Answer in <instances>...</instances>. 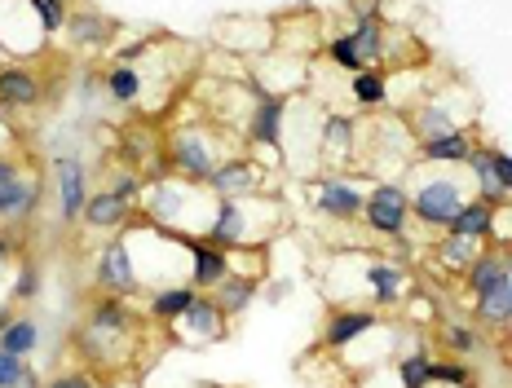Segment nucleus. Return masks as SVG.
Wrapping results in <instances>:
<instances>
[{
  "label": "nucleus",
  "mask_w": 512,
  "mask_h": 388,
  "mask_svg": "<svg viewBox=\"0 0 512 388\" xmlns=\"http://www.w3.org/2000/svg\"><path fill=\"white\" fill-rule=\"evenodd\" d=\"M376 327H380L376 309L336 305L332 314L323 318V336H318V349H323V353H345V349H354L362 336H371Z\"/></svg>",
  "instance_id": "obj_11"
},
{
  "label": "nucleus",
  "mask_w": 512,
  "mask_h": 388,
  "mask_svg": "<svg viewBox=\"0 0 512 388\" xmlns=\"http://www.w3.org/2000/svg\"><path fill=\"white\" fill-rule=\"evenodd\" d=\"M0 349L5 353H18V358H31L40 349V327L36 318H9L0 327Z\"/></svg>",
  "instance_id": "obj_30"
},
{
  "label": "nucleus",
  "mask_w": 512,
  "mask_h": 388,
  "mask_svg": "<svg viewBox=\"0 0 512 388\" xmlns=\"http://www.w3.org/2000/svg\"><path fill=\"white\" fill-rule=\"evenodd\" d=\"M442 234H460V239H477V243H495V208L482 199H464V208L455 212V221Z\"/></svg>",
  "instance_id": "obj_23"
},
{
  "label": "nucleus",
  "mask_w": 512,
  "mask_h": 388,
  "mask_svg": "<svg viewBox=\"0 0 512 388\" xmlns=\"http://www.w3.org/2000/svg\"><path fill=\"white\" fill-rule=\"evenodd\" d=\"M482 247L486 243H477V239H460V234H442L433 247V261L446 269V274H460L464 278V269L482 256Z\"/></svg>",
  "instance_id": "obj_29"
},
{
  "label": "nucleus",
  "mask_w": 512,
  "mask_h": 388,
  "mask_svg": "<svg viewBox=\"0 0 512 388\" xmlns=\"http://www.w3.org/2000/svg\"><path fill=\"white\" fill-rule=\"evenodd\" d=\"M53 172H58V217L62 225H76L84 217V203H89V168H84L80 155H58L53 159Z\"/></svg>",
  "instance_id": "obj_14"
},
{
  "label": "nucleus",
  "mask_w": 512,
  "mask_h": 388,
  "mask_svg": "<svg viewBox=\"0 0 512 388\" xmlns=\"http://www.w3.org/2000/svg\"><path fill=\"white\" fill-rule=\"evenodd\" d=\"M371 190V186H367ZM367 190L358 186L354 177H340V172H327L309 186V203H314L318 217L327 221H362V208H367Z\"/></svg>",
  "instance_id": "obj_8"
},
{
  "label": "nucleus",
  "mask_w": 512,
  "mask_h": 388,
  "mask_svg": "<svg viewBox=\"0 0 512 388\" xmlns=\"http://www.w3.org/2000/svg\"><path fill=\"white\" fill-rule=\"evenodd\" d=\"M133 340H137V318H133V309H128V296L102 291V296L89 305L84 327L76 331V349L93 366H115V362H124L115 349H120V344H133Z\"/></svg>",
  "instance_id": "obj_1"
},
{
  "label": "nucleus",
  "mask_w": 512,
  "mask_h": 388,
  "mask_svg": "<svg viewBox=\"0 0 512 388\" xmlns=\"http://www.w3.org/2000/svg\"><path fill=\"white\" fill-rule=\"evenodd\" d=\"M464 168L473 172V181H477V199H482V203H490V208H499V203H508L504 186H499V181H495V146L477 142Z\"/></svg>",
  "instance_id": "obj_27"
},
{
  "label": "nucleus",
  "mask_w": 512,
  "mask_h": 388,
  "mask_svg": "<svg viewBox=\"0 0 512 388\" xmlns=\"http://www.w3.org/2000/svg\"><path fill=\"white\" fill-rule=\"evenodd\" d=\"M199 291L190 283H164V287H151V300H146V314L155 322H164V327H173V322L186 314L190 305H195Z\"/></svg>",
  "instance_id": "obj_24"
},
{
  "label": "nucleus",
  "mask_w": 512,
  "mask_h": 388,
  "mask_svg": "<svg viewBox=\"0 0 512 388\" xmlns=\"http://www.w3.org/2000/svg\"><path fill=\"white\" fill-rule=\"evenodd\" d=\"M437 340H442V349L446 353H451V358H477V353H482V331H477L473 327V322H446V327H442V336H437Z\"/></svg>",
  "instance_id": "obj_33"
},
{
  "label": "nucleus",
  "mask_w": 512,
  "mask_h": 388,
  "mask_svg": "<svg viewBox=\"0 0 512 388\" xmlns=\"http://www.w3.org/2000/svg\"><path fill=\"white\" fill-rule=\"evenodd\" d=\"M27 5H31V14H36L40 31H45V40L62 36V27H67V18H71L67 0H27Z\"/></svg>",
  "instance_id": "obj_35"
},
{
  "label": "nucleus",
  "mask_w": 512,
  "mask_h": 388,
  "mask_svg": "<svg viewBox=\"0 0 512 388\" xmlns=\"http://www.w3.org/2000/svg\"><path fill=\"white\" fill-rule=\"evenodd\" d=\"M226 314H221V305L212 300V291H199L195 296V305L186 309L177 322H173V331L181 340H190V344H212V340H221L226 336Z\"/></svg>",
  "instance_id": "obj_15"
},
{
  "label": "nucleus",
  "mask_w": 512,
  "mask_h": 388,
  "mask_svg": "<svg viewBox=\"0 0 512 388\" xmlns=\"http://www.w3.org/2000/svg\"><path fill=\"white\" fill-rule=\"evenodd\" d=\"M27 375H31L27 358H18V353H5V349H0V388H23Z\"/></svg>",
  "instance_id": "obj_39"
},
{
  "label": "nucleus",
  "mask_w": 512,
  "mask_h": 388,
  "mask_svg": "<svg viewBox=\"0 0 512 388\" xmlns=\"http://www.w3.org/2000/svg\"><path fill=\"white\" fill-rule=\"evenodd\" d=\"M106 190H115L128 203H142L146 177H142V172H133V168H115V172H106Z\"/></svg>",
  "instance_id": "obj_37"
},
{
  "label": "nucleus",
  "mask_w": 512,
  "mask_h": 388,
  "mask_svg": "<svg viewBox=\"0 0 512 388\" xmlns=\"http://www.w3.org/2000/svg\"><path fill=\"white\" fill-rule=\"evenodd\" d=\"M115 18L98 14V9H71L67 27H62V36L71 40L76 49H111L115 45Z\"/></svg>",
  "instance_id": "obj_19"
},
{
  "label": "nucleus",
  "mask_w": 512,
  "mask_h": 388,
  "mask_svg": "<svg viewBox=\"0 0 512 388\" xmlns=\"http://www.w3.org/2000/svg\"><path fill=\"white\" fill-rule=\"evenodd\" d=\"M349 102L358 111H380L389 102V71L384 67H362L358 75H349Z\"/></svg>",
  "instance_id": "obj_28"
},
{
  "label": "nucleus",
  "mask_w": 512,
  "mask_h": 388,
  "mask_svg": "<svg viewBox=\"0 0 512 388\" xmlns=\"http://www.w3.org/2000/svg\"><path fill=\"white\" fill-rule=\"evenodd\" d=\"M164 155H168V164H173V177L195 181V186H208V177L217 172L221 159H230V155H221V146L212 142L199 124H177L173 133H168Z\"/></svg>",
  "instance_id": "obj_4"
},
{
  "label": "nucleus",
  "mask_w": 512,
  "mask_h": 388,
  "mask_svg": "<svg viewBox=\"0 0 512 388\" xmlns=\"http://www.w3.org/2000/svg\"><path fill=\"white\" fill-rule=\"evenodd\" d=\"M393 375H398L402 388H433V353L429 349H411L393 362Z\"/></svg>",
  "instance_id": "obj_31"
},
{
  "label": "nucleus",
  "mask_w": 512,
  "mask_h": 388,
  "mask_svg": "<svg viewBox=\"0 0 512 388\" xmlns=\"http://www.w3.org/2000/svg\"><path fill=\"white\" fill-rule=\"evenodd\" d=\"M248 93H252V111H248V124H243V142L252 150H265L270 168H274L283 155V124H287V102H292V97L265 89L261 80H252Z\"/></svg>",
  "instance_id": "obj_3"
},
{
  "label": "nucleus",
  "mask_w": 512,
  "mask_h": 388,
  "mask_svg": "<svg viewBox=\"0 0 512 388\" xmlns=\"http://www.w3.org/2000/svg\"><path fill=\"white\" fill-rule=\"evenodd\" d=\"M349 18H384V0H349Z\"/></svg>",
  "instance_id": "obj_42"
},
{
  "label": "nucleus",
  "mask_w": 512,
  "mask_h": 388,
  "mask_svg": "<svg viewBox=\"0 0 512 388\" xmlns=\"http://www.w3.org/2000/svg\"><path fill=\"white\" fill-rule=\"evenodd\" d=\"M464 199H468V186L460 177H442V172L420 177L411 186V221L420 230H446L455 221V212L464 208Z\"/></svg>",
  "instance_id": "obj_5"
},
{
  "label": "nucleus",
  "mask_w": 512,
  "mask_h": 388,
  "mask_svg": "<svg viewBox=\"0 0 512 388\" xmlns=\"http://www.w3.org/2000/svg\"><path fill=\"white\" fill-rule=\"evenodd\" d=\"M133 208L137 203H128V199H120V194L115 190H93L89 194V203H84V225H89V230H102V234H111V230H124L128 221H133Z\"/></svg>",
  "instance_id": "obj_21"
},
{
  "label": "nucleus",
  "mask_w": 512,
  "mask_h": 388,
  "mask_svg": "<svg viewBox=\"0 0 512 388\" xmlns=\"http://www.w3.org/2000/svg\"><path fill=\"white\" fill-rule=\"evenodd\" d=\"M495 181L504 186V194L512 199V155H508V150H495Z\"/></svg>",
  "instance_id": "obj_41"
},
{
  "label": "nucleus",
  "mask_w": 512,
  "mask_h": 388,
  "mask_svg": "<svg viewBox=\"0 0 512 388\" xmlns=\"http://www.w3.org/2000/svg\"><path fill=\"white\" fill-rule=\"evenodd\" d=\"M23 388H45V384H40V375H36V371H31V375H27V380H23Z\"/></svg>",
  "instance_id": "obj_44"
},
{
  "label": "nucleus",
  "mask_w": 512,
  "mask_h": 388,
  "mask_svg": "<svg viewBox=\"0 0 512 388\" xmlns=\"http://www.w3.org/2000/svg\"><path fill=\"white\" fill-rule=\"evenodd\" d=\"M433 384L437 388H473V371L464 358H433Z\"/></svg>",
  "instance_id": "obj_36"
},
{
  "label": "nucleus",
  "mask_w": 512,
  "mask_h": 388,
  "mask_svg": "<svg viewBox=\"0 0 512 388\" xmlns=\"http://www.w3.org/2000/svg\"><path fill=\"white\" fill-rule=\"evenodd\" d=\"M186 252H190V287L195 291H217V283L230 274V252L212 247L208 239L190 234L186 239Z\"/></svg>",
  "instance_id": "obj_18"
},
{
  "label": "nucleus",
  "mask_w": 512,
  "mask_h": 388,
  "mask_svg": "<svg viewBox=\"0 0 512 388\" xmlns=\"http://www.w3.org/2000/svg\"><path fill=\"white\" fill-rule=\"evenodd\" d=\"M362 278H367L371 300H376L380 309L402 305V300H407V291H411L407 261H398V256H384V261H367V269H362Z\"/></svg>",
  "instance_id": "obj_16"
},
{
  "label": "nucleus",
  "mask_w": 512,
  "mask_h": 388,
  "mask_svg": "<svg viewBox=\"0 0 512 388\" xmlns=\"http://www.w3.org/2000/svg\"><path fill=\"white\" fill-rule=\"evenodd\" d=\"M504 283H512V252H490V247H482V256L464 269V287L473 291V296H486V291H495Z\"/></svg>",
  "instance_id": "obj_22"
},
{
  "label": "nucleus",
  "mask_w": 512,
  "mask_h": 388,
  "mask_svg": "<svg viewBox=\"0 0 512 388\" xmlns=\"http://www.w3.org/2000/svg\"><path fill=\"white\" fill-rule=\"evenodd\" d=\"M473 314H477V322H486V327H512V283L477 296Z\"/></svg>",
  "instance_id": "obj_32"
},
{
  "label": "nucleus",
  "mask_w": 512,
  "mask_h": 388,
  "mask_svg": "<svg viewBox=\"0 0 512 388\" xmlns=\"http://www.w3.org/2000/svg\"><path fill=\"white\" fill-rule=\"evenodd\" d=\"M45 97H49V84L36 67H27V62H0V111L5 115L36 111Z\"/></svg>",
  "instance_id": "obj_10"
},
{
  "label": "nucleus",
  "mask_w": 512,
  "mask_h": 388,
  "mask_svg": "<svg viewBox=\"0 0 512 388\" xmlns=\"http://www.w3.org/2000/svg\"><path fill=\"white\" fill-rule=\"evenodd\" d=\"M362 225L376 239H407L411 234V186L402 181H371L367 208H362Z\"/></svg>",
  "instance_id": "obj_6"
},
{
  "label": "nucleus",
  "mask_w": 512,
  "mask_h": 388,
  "mask_svg": "<svg viewBox=\"0 0 512 388\" xmlns=\"http://www.w3.org/2000/svg\"><path fill=\"white\" fill-rule=\"evenodd\" d=\"M45 388H98V375H93V371H80V366H76V371H67V375H58V380H49Z\"/></svg>",
  "instance_id": "obj_40"
},
{
  "label": "nucleus",
  "mask_w": 512,
  "mask_h": 388,
  "mask_svg": "<svg viewBox=\"0 0 512 388\" xmlns=\"http://www.w3.org/2000/svg\"><path fill=\"white\" fill-rule=\"evenodd\" d=\"M265 181L270 177H265L261 159H252L248 150H239V155H230L217 164V172L208 177V190L217 194V199H248V194H270V190H261Z\"/></svg>",
  "instance_id": "obj_9"
},
{
  "label": "nucleus",
  "mask_w": 512,
  "mask_h": 388,
  "mask_svg": "<svg viewBox=\"0 0 512 388\" xmlns=\"http://www.w3.org/2000/svg\"><path fill=\"white\" fill-rule=\"evenodd\" d=\"M40 208V177L23 168V159L0 155V221L23 225Z\"/></svg>",
  "instance_id": "obj_7"
},
{
  "label": "nucleus",
  "mask_w": 512,
  "mask_h": 388,
  "mask_svg": "<svg viewBox=\"0 0 512 388\" xmlns=\"http://www.w3.org/2000/svg\"><path fill=\"white\" fill-rule=\"evenodd\" d=\"M256 296H261V278L234 274V269H230V274L217 283V291H212V300H217V305H221V314H226V318L248 314V305H252Z\"/></svg>",
  "instance_id": "obj_26"
},
{
  "label": "nucleus",
  "mask_w": 512,
  "mask_h": 388,
  "mask_svg": "<svg viewBox=\"0 0 512 388\" xmlns=\"http://www.w3.org/2000/svg\"><path fill=\"white\" fill-rule=\"evenodd\" d=\"M14 252H18V239H14V234H0V265H5Z\"/></svg>",
  "instance_id": "obj_43"
},
{
  "label": "nucleus",
  "mask_w": 512,
  "mask_h": 388,
  "mask_svg": "<svg viewBox=\"0 0 512 388\" xmlns=\"http://www.w3.org/2000/svg\"><path fill=\"white\" fill-rule=\"evenodd\" d=\"M283 212L279 194H248V199H217L208 221L204 239L221 252H234V247H265L274 230H261V217H274Z\"/></svg>",
  "instance_id": "obj_2"
},
{
  "label": "nucleus",
  "mask_w": 512,
  "mask_h": 388,
  "mask_svg": "<svg viewBox=\"0 0 512 388\" xmlns=\"http://www.w3.org/2000/svg\"><path fill=\"white\" fill-rule=\"evenodd\" d=\"M477 146V133L473 128H455V133H442V137H429V142H415V164H442V168H455V164H468Z\"/></svg>",
  "instance_id": "obj_20"
},
{
  "label": "nucleus",
  "mask_w": 512,
  "mask_h": 388,
  "mask_svg": "<svg viewBox=\"0 0 512 388\" xmlns=\"http://www.w3.org/2000/svg\"><path fill=\"white\" fill-rule=\"evenodd\" d=\"M102 89L115 106H137L146 93V80H142V71H137V62H111V67L102 71Z\"/></svg>",
  "instance_id": "obj_25"
},
{
  "label": "nucleus",
  "mask_w": 512,
  "mask_h": 388,
  "mask_svg": "<svg viewBox=\"0 0 512 388\" xmlns=\"http://www.w3.org/2000/svg\"><path fill=\"white\" fill-rule=\"evenodd\" d=\"M93 283L102 291H111V296H137L142 291V278H137V261L133 252H128V239H111L98 252V265H93Z\"/></svg>",
  "instance_id": "obj_12"
},
{
  "label": "nucleus",
  "mask_w": 512,
  "mask_h": 388,
  "mask_svg": "<svg viewBox=\"0 0 512 388\" xmlns=\"http://www.w3.org/2000/svg\"><path fill=\"white\" fill-rule=\"evenodd\" d=\"M455 128H473V111H464V106H451L442 89L424 93V102L411 111V133H415V142H429V137L455 133Z\"/></svg>",
  "instance_id": "obj_13"
},
{
  "label": "nucleus",
  "mask_w": 512,
  "mask_h": 388,
  "mask_svg": "<svg viewBox=\"0 0 512 388\" xmlns=\"http://www.w3.org/2000/svg\"><path fill=\"white\" fill-rule=\"evenodd\" d=\"M40 296V265L36 261H18V278L9 287V300H36Z\"/></svg>",
  "instance_id": "obj_38"
},
{
  "label": "nucleus",
  "mask_w": 512,
  "mask_h": 388,
  "mask_svg": "<svg viewBox=\"0 0 512 388\" xmlns=\"http://www.w3.org/2000/svg\"><path fill=\"white\" fill-rule=\"evenodd\" d=\"M323 53H327V62H332V67L349 71V75H358L362 67H367V62H362V53H358V40H354V31H336V36H327Z\"/></svg>",
  "instance_id": "obj_34"
},
{
  "label": "nucleus",
  "mask_w": 512,
  "mask_h": 388,
  "mask_svg": "<svg viewBox=\"0 0 512 388\" xmlns=\"http://www.w3.org/2000/svg\"><path fill=\"white\" fill-rule=\"evenodd\" d=\"M318 142H323V159L327 164H358V120L354 115L327 111L318 124Z\"/></svg>",
  "instance_id": "obj_17"
}]
</instances>
